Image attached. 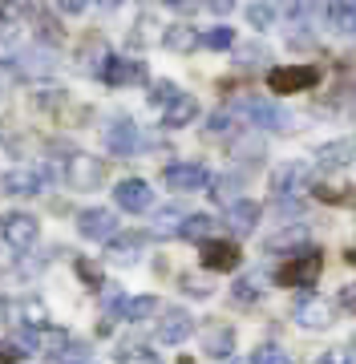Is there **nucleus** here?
Segmentation results:
<instances>
[{
	"label": "nucleus",
	"mask_w": 356,
	"mask_h": 364,
	"mask_svg": "<svg viewBox=\"0 0 356 364\" xmlns=\"http://www.w3.org/2000/svg\"><path fill=\"white\" fill-rule=\"evenodd\" d=\"M320 272H324V255H320L316 247H308L303 255H291L288 263H279L271 279H276L279 287H303V291H312Z\"/></svg>",
	"instance_id": "f257e3e1"
},
{
	"label": "nucleus",
	"mask_w": 356,
	"mask_h": 364,
	"mask_svg": "<svg viewBox=\"0 0 356 364\" xmlns=\"http://www.w3.org/2000/svg\"><path fill=\"white\" fill-rule=\"evenodd\" d=\"M203 352L211 356V360H231V352H235V332L231 328H207L203 332Z\"/></svg>",
	"instance_id": "6ab92c4d"
},
{
	"label": "nucleus",
	"mask_w": 356,
	"mask_h": 364,
	"mask_svg": "<svg viewBox=\"0 0 356 364\" xmlns=\"http://www.w3.org/2000/svg\"><path fill=\"white\" fill-rule=\"evenodd\" d=\"M138 126H134L126 114H118V117H109V126H106V146H109V154L114 158H130L134 150H138Z\"/></svg>",
	"instance_id": "ddd939ff"
},
{
	"label": "nucleus",
	"mask_w": 356,
	"mask_h": 364,
	"mask_svg": "<svg viewBox=\"0 0 356 364\" xmlns=\"http://www.w3.org/2000/svg\"><path fill=\"white\" fill-rule=\"evenodd\" d=\"M239 114L247 117L251 126H259V130H291L296 126V117L284 109V105H276L271 97H264V93H251V97H239V105H235Z\"/></svg>",
	"instance_id": "f03ea898"
},
{
	"label": "nucleus",
	"mask_w": 356,
	"mask_h": 364,
	"mask_svg": "<svg viewBox=\"0 0 356 364\" xmlns=\"http://www.w3.org/2000/svg\"><path fill=\"white\" fill-rule=\"evenodd\" d=\"M348 263H352V267H356V251H348Z\"/></svg>",
	"instance_id": "8fccbe9b"
},
{
	"label": "nucleus",
	"mask_w": 356,
	"mask_h": 364,
	"mask_svg": "<svg viewBox=\"0 0 356 364\" xmlns=\"http://www.w3.org/2000/svg\"><path fill=\"white\" fill-rule=\"evenodd\" d=\"M308 186H312V170L303 162H279L271 170V198L276 203H296Z\"/></svg>",
	"instance_id": "7ed1b4c3"
},
{
	"label": "nucleus",
	"mask_w": 356,
	"mask_h": 364,
	"mask_svg": "<svg viewBox=\"0 0 356 364\" xmlns=\"http://www.w3.org/2000/svg\"><path fill=\"white\" fill-rule=\"evenodd\" d=\"M259 215H264V207H259V203H251V198H243L239 207L227 210L223 227L231 235H251V231H255V223H259Z\"/></svg>",
	"instance_id": "a211bd4d"
},
{
	"label": "nucleus",
	"mask_w": 356,
	"mask_h": 364,
	"mask_svg": "<svg viewBox=\"0 0 356 364\" xmlns=\"http://www.w3.org/2000/svg\"><path fill=\"white\" fill-rule=\"evenodd\" d=\"M45 182H49V174H41V170L33 166H13L0 174V191L4 195H21V198H33L45 191Z\"/></svg>",
	"instance_id": "9d476101"
},
{
	"label": "nucleus",
	"mask_w": 356,
	"mask_h": 364,
	"mask_svg": "<svg viewBox=\"0 0 356 364\" xmlns=\"http://www.w3.org/2000/svg\"><path fill=\"white\" fill-rule=\"evenodd\" d=\"M235 122H239V109H235V105H223V109H215V114L207 117V134L219 138V134L235 130Z\"/></svg>",
	"instance_id": "c85d7f7f"
},
{
	"label": "nucleus",
	"mask_w": 356,
	"mask_h": 364,
	"mask_svg": "<svg viewBox=\"0 0 356 364\" xmlns=\"http://www.w3.org/2000/svg\"><path fill=\"white\" fill-rule=\"evenodd\" d=\"M291 316H296V324L300 328L320 332V328L332 324V304L328 299H320L316 291H303V296H296V304H291Z\"/></svg>",
	"instance_id": "6e6552de"
},
{
	"label": "nucleus",
	"mask_w": 356,
	"mask_h": 364,
	"mask_svg": "<svg viewBox=\"0 0 356 364\" xmlns=\"http://www.w3.org/2000/svg\"><path fill=\"white\" fill-rule=\"evenodd\" d=\"M162 182L171 186V191H183V195H195L203 186H211V170L203 166V162H174V166L162 170Z\"/></svg>",
	"instance_id": "39448f33"
},
{
	"label": "nucleus",
	"mask_w": 356,
	"mask_h": 364,
	"mask_svg": "<svg viewBox=\"0 0 356 364\" xmlns=\"http://www.w3.org/2000/svg\"><path fill=\"white\" fill-rule=\"evenodd\" d=\"M146 77H150V69L138 57H109L106 65H102V81L114 85V90H122V85H142Z\"/></svg>",
	"instance_id": "1a4fd4ad"
},
{
	"label": "nucleus",
	"mask_w": 356,
	"mask_h": 364,
	"mask_svg": "<svg viewBox=\"0 0 356 364\" xmlns=\"http://www.w3.org/2000/svg\"><path fill=\"white\" fill-rule=\"evenodd\" d=\"M162 45L174 49V53H195L198 45H203V33L190 28V25H171L166 33H162Z\"/></svg>",
	"instance_id": "412c9836"
},
{
	"label": "nucleus",
	"mask_w": 356,
	"mask_h": 364,
	"mask_svg": "<svg viewBox=\"0 0 356 364\" xmlns=\"http://www.w3.org/2000/svg\"><path fill=\"white\" fill-rule=\"evenodd\" d=\"M195 117H198V102L190 97V93H183V97L162 114V126H166V130H183V126H190Z\"/></svg>",
	"instance_id": "4be33fe9"
},
{
	"label": "nucleus",
	"mask_w": 356,
	"mask_h": 364,
	"mask_svg": "<svg viewBox=\"0 0 356 364\" xmlns=\"http://www.w3.org/2000/svg\"><path fill=\"white\" fill-rule=\"evenodd\" d=\"M251 364H291V360H288V352L279 348V344H259L255 356H251Z\"/></svg>",
	"instance_id": "4c0bfd02"
},
{
	"label": "nucleus",
	"mask_w": 356,
	"mask_h": 364,
	"mask_svg": "<svg viewBox=\"0 0 356 364\" xmlns=\"http://www.w3.org/2000/svg\"><path fill=\"white\" fill-rule=\"evenodd\" d=\"M77 231L93 243H114L118 239V215L109 207H90L77 215Z\"/></svg>",
	"instance_id": "423d86ee"
},
{
	"label": "nucleus",
	"mask_w": 356,
	"mask_h": 364,
	"mask_svg": "<svg viewBox=\"0 0 356 364\" xmlns=\"http://www.w3.org/2000/svg\"><path fill=\"white\" fill-rule=\"evenodd\" d=\"M356 158V138H340V142H328V146H320V170H336V166H348Z\"/></svg>",
	"instance_id": "aec40b11"
},
{
	"label": "nucleus",
	"mask_w": 356,
	"mask_h": 364,
	"mask_svg": "<svg viewBox=\"0 0 356 364\" xmlns=\"http://www.w3.org/2000/svg\"><path fill=\"white\" fill-rule=\"evenodd\" d=\"M198 9H203V4H195V0H178V4H174V13H198Z\"/></svg>",
	"instance_id": "49530a36"
},
{
	"label": "nucleus",
	"mask_w": 356,
	"mask_h": 364,
	"mask_svg": "<svg viewBox=\"0 0 356 364\" xmlns=\"http://www.w3.org/2000/svg\"><path fill=\"white\" fill-rule=\"evenodd\" d=\"M118 364H162V360H158V356H154L150 348H138V344H126V348H122V356H118Z\"/></svg>",
	"instance_id": "58836bf2"
},
{
	"label": "nucleus",
	"mask_w": 356,
	"mask_h": 364,
	"mask_svg": "<svg viewBox=\"0 0 356 364\" xmlns=\"http://www.w3.org/2000/svg\"><path fill=\"white\" fill-rule=\"evenodd\" d=\"M178 97H183V90H178L174 81H154V85H150V102L162 105V109H171Z\"/></svg>",
	"instance_id": "72a5a7b5"
},
{
	"label": "nucleus",
	"mask_w": 356,
	"mask_h": 364,
	"mask_svg": "<svg viewBox=\"0 0 356 364\" xmlns=\"http://www.w3.org/2000/svg\"><path fill=\"white\" fill-rule=\"evenodd\" d=\"M45 320H49V312H45L41 299H25L21 304V324L25 328H45Z\"/></svg>",
	"instance_id": "e433bc0d"
},
{
	"label": "nucleus",
	"mask_w": 356,
	"mask_h": 364,
	"mask_svg": "<svg viewBox=\"0 0 356 364\" xmlns=\"http://www.w3.org/2000/svg\"><path fill=\"white\" fill-rule=\"evenodd\" d=\"M9 69H16V73H41V69H53V57L41 49H25V53H16V57H9Z\"/></svg>",
	"instance_id": "b1692460"
},
{
	"label": "nucleus",
	"mask_w": 356,
	"mask_h": 364,
	"mask_svg": "<svg viewBox=\"0 0 356 364\" xmlns=\"http://www.w3.org/2000/svg\"><path fill=\"white\" fill-rule=\"evenodd\" d=\"M211 231H215V219H211V215H186L178 239H190V243H211Z\"/></svg>",
	"instance_id": "a878e982"
},
{
	"label": "nucleus",
	"mask_w": 356,
	"mask_h": 364,
	"mask_svg": "<svg viewBox=\"0 0 356 364\" xmlns=\"http://www.w3.org/2000/svg\"><path fill=\"white\" fill-rule=\"evenodd\" d=\"M178 284H183V291H186V296H195V299H207V296L215 291V287H211V279H207V275H198V272L178 275Z\"/></svg>",
	"instance_id": "f704fd0d"
},
{
	"label": "nucleus",
	"mask_w": 356,
	"mask_h": 364,
	"mask_svg": "<svg viewBox=\"0 0 356 364\" xmlns=\"http://www.w3.org/2000/svg\"><path fill=\"white\" fill-rule=\"evenodd\" d=\"M0 16H4V9H0Z\"/></svg>",
	"instance_id": "864d4df0"
},
{
	"label": "nucleus",
	"mask_w": 356,
	"mask_h": 364,
	"mask_svg": "<svg viewBox=\"0 0 356 364\" xmlns=\"http://www.w3.org/2000/svg\"><path fill=\"white\" fill-rule=\"evenodd\" d=\"M178 364H195V360H178Z\"/></svg>",
	"instance_id": "603ef678"
},
{
	"label": "nucleus",
	"mask_w": 356,
	"mask_h": 364,
	"mask_svg": "<svg viewBox=\"0 0 356 364\" xmlns=\"http://www.w3.org/2000/svg\"><path fill=\"white\" fill-rule=\"evenodd\" d=\"M239 191H243V178H235V174H219V178L211 182V198L219 203V207H227V210L243 203Z\"/></svg>",
	"instance_id": "5701e85b"
},
{
	"label": "nucleus",
	"mask_w": 356,
	"mask_h": 364,
	"mask_svg": "<svg viewBox=\"0 0 356 364\" xmlns=\"http://www.w3.org/2000/svg\"><path fill=\"white\" fill-rule=\"evenodd\" d=\"M267 61V49L259 45V41H251V45H239L235 49V65L239 69H259Z\"/></svg>",
	"instance_id": "7c9ffc66"
},
{
	"label": "nucleus",
	"mask_w": 356,
	"mask_h": 364,
	"mask_svg": "<svg viewBox=\"0 0 356 364\" xmlns=\"http://www.w3.org/2000/svg\"><path fill=\"white\" fill-rule=\"evenodd\" d=\"M190 332H195V316L183 312V308H166L154 336H158L162 344H183V340H190Z\"/></svg>",
	"instance_id": "2eb2a0df"
},
{
	"label": "nucleus",
	"mask_w": 356,
	"mask_h": 364,
	"mask_svg": "<svg viewBox=\"0 0 356 364\" xmlns=\"http://www.w3.org/2000/svg\"><path fill=\"white\" fill-rule=\"evenodd\" d=\"M320 85V69L316 65H279L267 73V90L271 93H303Z\"/></svg>",
	"instance_id": "20e7f679"
},
{
	"label": "nucleus",
	"mask_w": 356,
	"mask_h": 364,
	"mask_svg": "<svg viewBox=\"0 0 356 364\" xmlns=\"http://www.w3.org/2000/svg\"><path fill=\"white\" fill-rule=\"evenodd\" d=\"M138 251H142V235H118L114 243H109V259L114 263H134L138 259Z\"/></svg>",
	"instance_id": "bb28decb"
},
{
	"label": "nucleus",
	"mask_w": 356,
	"mask_h": 364,
	"mask_svg": "<svg viewBox=\"0 0 356 364\" xmlns=\"http://www.w3.org/2000/svg\"><path fill=\"white\" fill-rule=\"evenodd\" d=\"M0 235H4V243L13 251H28L37 243L41 223L33 219V215H25V210H16V215H4V219H0Z\"/></svg>",
	"instance_id": "0eeeda50"
},
{
	"label": "nucleus",
	"mask_w": 356,
	"mask_h": 364,
	"mask_svg": "<svg viewBox=\"0 0 356 364\" xmlns=\"http://www.w3.org/2000/svg\"><path fill=\"white\" fill-rule=\"evenodd\" d=\"M231 9H235L231 0H211V13H219V16H227V13H231Z\"/></svg>",
	"instance_id": "de8ad7c7"
},
{
	"label": "nucleus",
	"mask_w": 356,
	"mask_h": 364,
	"mask_svg": "<svg viewBox=\"0 0 356 364\" xmlns=\"http://www.w3.org/2000/svg\"><path fill=\"white\" fill-rule=\"evenodd\" d=\"M320 203H356V195L348 186H312Z\"/></svg>",
	"instance_id": "ea45409f"
},
{
	"label": "nucleus",
	"mask_w": 356,
	"mask_h": 364,
	"mask_svg": "<svg viewBox=\"0 0 356 364\" xmlns=\"http://www.w3.org/2000/svg\"><path fill=\"white\" fill-rule=\"evenodd\" d=\"M267 287H271V279H267L264 272L239 275V279H235V287H231V299H235L239 308H247V304H259V299L267 296Z\"/></svg>",
	"instance_id": "f3484780"
},
{
	"label": "nucleus",
	"mask_w": 356,
	"mask_h": 364,
	"mask_svg": "<svg viewBox=\"0 0 356 364\" xmlns=\"http://www.w3.org/2000/svg\"><path fill=\"white\" fill-rule=\"evenodd\" d=\"M57 13H65V16H81V13H85V4H81V0H65V4H57Z\"/></svg>",
	"instance_id": "c03bdc74"
},
{
	"label": "nucleus",
	"mask_w": 356,
	"mask_h": 364,
	"mask_svg": "<svg viewBox=\"0 0 356 364\" xmlns=\"http://www.w3.org/2000/svg\"><path fill=\"white\" fill-rule=\"evenodd\" d=\"M183 223H186V215H183L178 207H162L158 215H154V227H150V235H154V239L178 235V231H183Z\"/></svg>",
	"instance_id": "393cba45"
},
{
	"label": "nucleus",
	"mask_w": 356,
	"mask_h": 364,
	"mask_svg": "<svg viewBox=\"0 0 356 364\" xmlns=\"http://www.w3.org/2000/svg\"><path fill=\"white\" fill-rule=\"evenodd\" d=\"M0 41H9V21L0 16Z\"/></svg>",
	"instance_id": "09e8293b"
},
{
	"label": "nucleus",
	"mask_w": 356,
	"mask_h": 364,
	"mask_svg": "<svg viewBox=\"0 0 356 364\" xmlns=\"http://www.w3.org/2000/svg\"><path fill=\"white\" fill-rule=\"evenodd\" d=\"M348 348H352V352H356V336H352V344H348Z\"/></svg>",
	"instance_id": "3c124183"
},
{
	"label": "nucleus",
	"mask_w": 356,
	"mask_h": 364,
	"mask_svg": "<svg viewBox=\"0 0 356 364\" xmlns=\"http://www.w3.org/2000/svg\"><path fill=\"white\" fill-rule=\"evenodd\" d=\"M348 360H352V356H348L344 348H332V352H324L316 364H348Z\"/></svg>",
	"instance_id": "37998d69"
},
{
	"label": "nucleus",
	"mask_w": 356,
	"mask_h": 364,
	"mask_svg": "<svg viewBox=\"0 0 356 364\" xmlns=\"http://www.w3.org/2000/svg\"><path fill=\"white\" fill-rule=\"evenodd\" d=\"M336 308H340V312H348V316H356V284L340 287V296H336Z\"/></svg>",
	"instance_id": "79ce46f5"
},
{
	"label": "nucleus",
	"mask_w": 356,
	"mask_h": 364,
	"mask_svg": "<svg viewBox=\"0 0 356 364\" xmlns=\"http://www.w3.org/2000/svg\"><path fill=\"white\" fill-rule=\"evenodd\" d=\"M203 45L215 53H223V49H235V28H227V25H215L211 33H203Z\"/></svg>",
	"instance_id": "473e14b6"
},
{
	"label": "nucleus",
	"mask_w": 356,
	"mask_h": 364,
	"mask_svg": "<svg viewBox=\"0 0 356 364\" xmlns=\"http://www.w3.org/2000/svg\"><path fill=\"white\" fill-rule=\"evenodd\" d=\"M239 259H243V251H239L235 239H211V243H203V267L207 272H235Z\"/></svg>",
	"instance_id": "4468645a"
},
{
	"label": "nucleus",
	"mask_w": 356,
	"mask_h": 364,
	"mask_svg": "<svg viewBox=\"0 0 356 364\" xmlns=\"http://www.w3.org/2000/svg\"><path fill=\"white\" fill-rule=\"evenodd\" d=\"M303 243H308V223H288L284 231H276L271 239H267L264 247H267V255H284V251L303 255Z\"/></svg>",
	"instance_id": "dca6fc26"
},
{
	"label": "nucleus",
	"mask_w": 356,
	"mask_h": 364,
	"mask_svg": "<svg viewBox=\"0 0 356 364\" xmlns=\"http://www.w3.org/2000/svg\"><path fill=\"white\" fill-rule=\"evenodd\" d=\"M106 182V162L93 154H73L69 158V186L77 191H97Z\"/></svg>",
	"instance_id": "f8f14e48"
},
{
	"label": "nucleus",
	"mask_w": 356,
	"mask_h": 364,
	"mask_svg": "<svg viewBox=\"0 0 356 364\" xmlns=\"http://www.w3.org/2000/svg\"><path fill=\"white\" fill-rule=\"evenodd\" d=\"M102 308H106V320L114 324V320H126V308H130V299H126V291H122V287H109L106 296H102Z\"/></svg>",
	"instance_id": "2f4dec72"
},
{
	"label": "nucleus",
	"mask_w": 356,
	"mask_h": 364,
	"mask_svg": "<svg viewBox=\"0 0 356 364\" xmlns=\"http://www.w3.org/2000/svg\"><path fill=\"white\" fill-rule=\"evenodd\" d=\"M243 13H247V25H251V28H271V21L279 16V9H276V4L255 0V4H247V9H243Z\"/></svg>",
	"instance_id": "c756f323"
},
{
	"label": "nucleus",
	"mask_w": 356,
	"mask_h": 364,
	"mask_svg": "<svg viewBox=\"0 0 356 364\" xmlns=\"http://www.w3.org/2000/svg\"><path fill=\"white\" fill-rule=\"evenodd\" d=\"M336 33H356V4H328L324 9Z\"/></svg>",
	"instance_id": "cd10ccee"
},
{
	"label": "nucleus",
	"mask_w": 356,
	"mask_h": 364,
	"mask_svg": "<svg viewBox=\"0 0 356 364\" xmlns=\"http://www.w3.org/2000/svg\"><path fill=\"white\" fill-rule=\"evenodd\" d=\"M16 356H21V352H16L13 344H0V364H16Z\"/></svg>",
	"instance_id": "a18cd8bd"
},
{
	"label": "nucleus",
	"mask_w": 356,
	"mask_h": 364,
	"mask_svg": "<svg viewBox=\"0 0 356 364\" xmlns=\"http://www.w3.org/2000/svg\"><path fill=\"white\" fill-rule=\"evenodd\" d=\"M154 312H158V299H154V296H138V299H130L126 320H130V324H142L146 316H154Z\"/></svg>",
	"instance_id": "c9c22d12"
},
{
	"label": "nucleus",
	"mask_w": 356,
	"mask_h": 364,
	"mask_svg": "<svg viewBox=\"0 0 356 364\" xmlns=\"http://www.w3.org/2000/svg\"><path fill=\"white\" fill-rule=\"evenodd\" d=\"M81 364H90V360H81Z\"/></svg>",
	"instance_id": "5fc2aeb1"
},
{
	"label": "nucleus",
	"mask_w": 356,
	"mask_h": 364,
	"mask_svg": "<svg viewBox=\"0 0 356 364\" xmlns=\"http://www.w3.org/2000/svg\"><path fill=\"white\" fill-rule=\"evenodd\" d=\"M114 203L122 210H130V215H142V210L154 207V191H150V182L146 178H122L114 186Z\"/></svg>",
	"instance_id": "9b49d317"
},
{
	"label": "nucleus",
	"mask_w": 356,
	"mask_h": 364,
	"mask_svg": "<svg viewBox=\"0 0 356 364\" xmlns=\"http://www.w3.org/2000/svg\"><path fill=\"white\" fill-rule=\"evenodd\" d=\"M77 275L90 287H106V275H102V267H97L93 259H81V255H77Z\"/></svg>",
	"instance_id": "a19ab883"
}]
</instances>
